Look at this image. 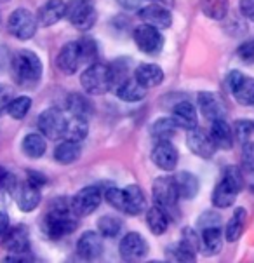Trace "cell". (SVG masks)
<instances>
[{"mask_svg": "<svg viewBox=\"0 0 254 263\" xmlns=\"http://www.w3.org/2000/svg\"><path fill=\"white\" fill-rule=\"evenodd\" d=\"M199 106H200V112L206 119H209L211 122L214 120H221L225 119V108H223L221 101L212 95V92H200L199 95Z\"/></svg>", "mask_w": 254, "mask_h": 263, "instance_id": "21", "label": "cell"}, {"mask_svg": "<svg viewBox=\"0 0 254 263\" xmlns=\"http://www.w3.org/2000/svg\"><path fill=\"white\" fill-rule=\"evenodd\" d=\"M115 95H117L119 100H122V101L136 103V101H141L146 96V89L132 77V79L122 80V82L115 87Z\"/></svg>", "mask_w": 254, "mask_h": 263, "instance_id": "20", "label": "cell"}, {"mask_svg": "<svg viewBox=\"0 0 254 263\" xmlns=\"http://www.w3.org/2000/svg\"><path fill=\"white\" fill-rule=\"evenodd\" d=\"M151 2H159V0H151Z\"/></svg>", "mask_w": 254, "mask_h": 263, "instance_id": "57", "label": "cell"}, {"mask_svg": "<svg viewBox=\"0 0 254 263\" xmlns=\"http://www.w3.org/2000/svg\"><path fill=\"white\" fill-rule=\"evenodd\" d=\"M14 82L21 87H33L42 77V61L30 49H19L11 58Z\"/></svg>", "mask_w": 254, "mask_h": 263, "instance_id": "2", "label": "cell"}, {"mask_svg": "<svg viewBox=\"0 0 254 263\" xmlns=\"http://www.w3.org/2000/svg\"><path fill=\"white\" fill-rule=\"evenodd\" d=\"M195 253L185 242L172 244L166 249V261L167 263H195Z\"/></svg>", "mask_w": 254, "mask_h": 263, "instance_id": "31", "label": "cell"}, {"mask_svg": "<svg viewBox=\"0 0 254 263\" xmlns=\"http://www.w3.org/2000/svg\"><path fill=\"white\" fill-rule=\"evenodd\" d=\"M221 223V220H220V215H216V213H204L202 216H200V220H199V227L200 229H206V227H218Z\"/></svg>", "mask_w": 254, "mask_h": 263, "instance_id": "47", "label": "cell"}, {"mask_svg": "<svg viewBox=\"0 0 254 263\" xmlns=\"http://www.w3.org/2000/svg\"><path fill=\"white\" fill-rule=\"evenodd\" d=\"M11 101H12V95H11V91H9V87L0 84V115L4 112H7V106Z\"/></svg>", "mask_w": 254, "mask_h": 263, "instance_id": "48", "label": "cell"}, {"mask_svg": "<svg viewBox=\"0 0 254 263\" xmlns=\"http://www.w3.org/2000/svg\"><path fill=\"white\" fill-rule=\"evenodd\" d=\"M0 2H4V0H0Z\"/></svg>", "mask_w": 254, "mask_h": 263, "instance_id": "58", "label": "cell"}, {"mask_svg": "<svg viewBox=\"0 0 254 263\" xmlns=\"http://www.w3.org/2000/svg\"><path fill=\"white\" fill-rule=\"evenodd\" d=\"M172 120L176 122L178 127L191 131V129L197 127V112H195V106L188 103V101H181L174 106L172 110Z\"/></svg>", "mask_w": 254, "mask_h": 263, "instance_id": "23", "label": "cell"}, {"mask_svg": "<svg viewBox=\"0 0 254 263\" xmlns=\"http://www.w3.org/2000/svg\"><path fill=\"white\" fill-rule=\"evenodd\" d=\"M7 230H9V216L4 211H0V237H4Z\"/></svg>", "mask_w": 254, "mask_h": 263, "instance_id": "53", "label": "cell"}, {"mask_svg": "<svg viewBox=\"0 0 254 263\" xmlns=\"http://www.w3.org/2000/svg\"><path fill=\"white\" fill-rule=\"evenodd\" d=\"M146 225L151 230V234L155 235H162L167 230L169 220H167V213L162 208L153 206L146 211Z\"/></svg>", "mask_w": 254, "mask_h": 263, "instance_id": "32", "label": "cell"}, {"mask_svg": "<svg viewBox=\"0 0 254 263\" xmlns=\"http://www.w3.org/2000/svg\"><path fill=\"white\" fill-rule=\"evenodd\" d=\"M254 133V124L252 122H247V120H242V122H237L235 124V135L242 143H247L249 136Z\"/></svg>", "mask_w": 254, "mask_h": 263, "instance_id": "43", "label": "cell"}, {"mask_svg": "<svg viewBox=\"0 0 254 263\" xmlns=\"http://www.w3.org/2000/svg\"><path fill=\"white\" fill-rule=\"evenodd\" d=\"M186 145H188L190 152H193L195 155H199L202 159H211L216 152V146L212 143L211 135H207L206 131H202L199 127L188 131V135H186Z\"/></svg>", "mask_w": 254, "mask_h": 263, "instance_id": "12", "label": "cell"}, {"mask_svg": "<svg viewBox=\"0 0 254 263\" xmlns=\"http://www.w3.org/2000/svg\"><path fill=\"white\" fill-rule=\"evenodd\" d=\"M153 199L157 202L159 208H162L167 213V209H172L176 206L178 199V190L176 183L172 176H160L153 181Z\"/></svg>", "mask_w": 254, "mask_h": 263, "instance_id": "10", "label": "cell"}, {"mask_svg": "<svg viewBox=\"0 0 254 263\" xmlns=\"http://www.w3.org/2000/svg\"><path fill=\"white\" fill-rule=\"evenodd\" d=\"M242 162H244V167H246L249 173H254V143H249V141L244 143Z\"/></svg>", "mask_w": 254, "mask_h": 263, "instance_id": "45", "label": "cell"}, {"mask_svg": "<svg viewBox=\"0 0 254 263\" xmlns=\"http://www.w3.org/2000/svg\"><path fill=\"white\" fill-rule=\"evenodd\" d=\"M239 58L242 61H246L247 65L254 63V40H249V42L242 44V46L239 47Z\"/></svg>", "mask_w": 254, "mask_h": 263, "instance_id": "46", "label": "cell"}, {"mask_svg": "<svg viewBox=\"0 0 254 263\" xmlns=\"http://www.w3.org/2000/svg\"><path fill=\"white\" fill-rule=\"evenodd\" d=\"M32 108V98L28 96H17L12 98V101L7 106V114L11 115L12 119L21 120L23 117H26V114L30 112Z\"/></svg>", "mask_w": 254, "mask_h": 263, "instance_id": "38", "label": "cell"}, {"mask_svg": "<svg viewBox=\"0 0 254 263\" xmlns=\"http://www.w3.org/2000/svg\"><path fill=\"white\" fill-rule=\"evenodd\" d=\"M6 263H35V258L28 253H21V255H11L6 258Z\"/></svg>", "mask_w": 254, "mask_h": 263, "instance_id": "51", "label": "cell"}, {"mask_svg": "<svg viewBox=\"0 0 254 263\" xmlns=\"http://www.w3.org/2000/svg\"><path fill=\"white\" fill-rule=\"evenodd\" d=\"M77 253L86 261H92L100 258L101 253H103V237H101L100 232L89 230L86 234H82V237L77 242Z\"/></svg>", "mask_w": 254, "mask_h": 263, "instance_id": "13", "label": "cell"}, {"mask_svg": "<svg viewBox=\"0 0 254 263\" xmlns=\"http://www.w3.org/2000/svg\"><path fill=\"white\" fill-rule=\"evenodd\" d=\"M65 16H66V4L63 0H47L38 9L37 21L40 26H52Z\"/></svg>", "mask_w": 254, "mask_h": 263, "instance_id": "18", "label": "cell"}, {"mask_svg": "<svg viewBox=\"0 0 254 263\" xmlns=\"http://www.w3.org/2000/svg\"><path fill=\"white\" fill-rule=\"evenodd\" d=\"M101 190L97 186H86L80 192L75 194V197L72 199V208L73 213L77 216H89L100 208L101 202Z\"/></svg>", "mask_w": 254, "mask_h": 263, "instance_id": "11", "label": "cell"}, {"mask_svg": "<svg viewBox=\"0 0 254 263\" xmlns=\"http://www.w3.org/2000/svg\"><path fill=\"white\" fill-rule=\"evenodd\" d=\"M21 146H23L25 155H28V157H32V159H38L46 154L47 143H46V138H44L42 135L33 133V135H28V136L23 138V143H21Z\"/></svg>", "mask_w": 254, "mask_h": 263, "instance_id": "34", "label": "cell"}, {"mask_svg": "<svg viewBox=\"0 0 254 263\" xmlns=\"http://www.w3.org/2000/svg\"><path fill=\"white\" fill-rule=\"evenodd\" d=\"M209 135H211V140H212V143H214L216 148L230 150L231 146H233V133H231V127L226 124L225 119L214 120Z\"/></svg>", "mask_w": 254, "mask_h": 263, "instance_id": "26", "label": "cell"}, {"mask_svg": "<svg viewBox=\"0 0 254 263\" xmlns=\"http://www.w3.org/2000/svg\"><path fill=\"white\" fill-rule=\"evenodd\" d=\"M146 263H167V261H159V260H151V261H146Z\"/></svg>", "mask_w": 254, "mask_h": 263, "instance_id": "56", "label": "cell"}, {"mask_svg": "<svg viewBox=\"0 0 254 263\" xmlns=\"http://www.w3.org/2000/svg\"><path fill=\"white\" fill-rule=\"evenodd\" d=\"M244 227H246V209L239 208V209H235V213L231 215L228 223H226V229H225L226 240H228V242L239 240L244 232Z\"/></svg>", "mask_w": 254, "mask_h": 263, "instance_id": "30", "label": "cell"}, {"mask_svg": "<svg viewBox=\"0 0 254 263\" xmlns=\"http://www.w3.org/2000/svg\"><path fill=\"white\" fill-rule=\"evenodd\" d=\"M223 180L228 181V183L233 186L235 190H242L244 186V176H242V171L237 167V166H228L223 173Z\"/></svg>", "mask_w": 254, "mask_h": 263, "instance_id": "41", "label": "cell"}, {"mask_svg": "<svg viewBox=\"0 0 254 263\" xmlns=\"http://www.w3.org/2000/svg\"><path fill=\"white\" fill-rule=\"evenodd\" d=\"M223 232L221 227H206L200 232V251L204 255H216L221 249Z\"/></svg>", "mask_w": 254, "mask_h": 263, "instance_id": "24", "label": "cell"}, {"mask_svg": "<svg viewBox=\"0 0 254 263\" xmlns=\"http://www.w3.org/2000/svg\"><path fill=\"white\" fill-rule=\"evenodd\" d=\"M124 194V206L122 211L126 215H140L141 211L145 209V194L143 190L140 189L138 185H129L122 190Z\"/></svg>", "mask_w": 254, "mask_h": 263, "instance_id": "19", "label": "cell"}, {"mask_svg": "<svg viewBox=\"0 0 254 263\" xmlns=\"http://www.w3.org/2000/svg\"><path fill=\"white\" fill-rule=\"evenodd\" d=\"M237 195H239V190H235L228 181H225L221 178V181L216 185L214 192H212V204H214L216 208H221V209L230 208L231 204L235 202Z\"/></svg>", "mask_w": 254, "mask_h": 263, "instance_id": "29", "label": "cell"}, {"mask_svg": "<svg viewBox=\"0 0 254 263\" xmlns=\"http://www.w3.org/2000/svg\"><path fill=\"white\" fill-rule=\"evenodd\" d=\"M140 17L145 21V25L155 26V28L162 30L169 28L172 25V14L169 9H166L160 4H148L140 11Z\"/></svg>", "mask_w": 254, "mask_h": 263, "instance_id": "16", "label": "cell"}, {"mask_svg": "<svg viewBox=\"0 0 254 263\" xmlns=\"http://www.w3.org/2000/svg\"><path fill=\"white\" fill-rule=\"evenodd\" d=\"M82 89L89 95H105L115 87V79L111 66L105 63H92L82 72L80 77Z\"/></svg>", "mask_w": 254, "mask_h": 263, "instance_id": "3", "label": "cell"}, {"mask_svg": "<svg viewBox=\"0 0 254 263\" xmlns=\"http://www.w3.org/2000/svg\"><path fill=\"white\" fill-rule=\"evenodd\" d=\"M134 42L145 54H159L164 47V35L159 28L143 23L134 30Z\"/></svg>", "mask_w": 254, "mask_h": 263, "instance_id": "7", "label": "cell"}, {"mask_svg": "<svg viewBox=\"0 0 254 263\" xmlns=\"http://www.w3.org/2000/svg\"><path fill=\"white\" fill-rule=\"evenodd\" d=\"M7 180H9V173L4 167H0V189L7 183Z\"/></svg>", "mask_w": 254, "mask_h": 263, "instance_id": "54", "label": "cell"}, {"mask_svg": "<svg viewBox=\"0 0 254 263\" xmlns=\"http://www.w3.org/2000/svg\"><path fill=\"white\" fill-rule=\"evenodd\" d=\"M66 20L79 30H89L96 23L94 0H70L66 4Z\"/></svg>", "mask_w": 254, "mask_h": 263, "instance_id": "4", "label": "cell"}, {"mask_svg": "<svg viewBox=\"0 0 254 263\" xmlns=\"http://www.w3.org/2000/svg\"><path fill=\"white\" fill-rule=\"evenodd\" d=\"M228 87L240 105H254V79L233 70L228 73Z\"/></svg>", "mask_w": 254, "mask_h": 263, "instance_id": "9", "label": "cell"}, {"mask_svg": "<svg viewBox=\"0 0 254 263\" xmlns=\"http://www.w3.org/2000/svg\"><path fill=\"white\" fill-rule=\"evenodd\" d=\"M82 146L77 141H68L65 140L63 143H60L54 150V159L60 164H73L75 160L80 157Z\"/></svg>", "mask_w": 254, "mask_h": 263, "instance_id": "33", "label": "cell"}, {"mask_svg": "<svg viewBox=\"0 0 254 263\" xmlns=\"http://www.w3.org/2000/svg\"><path fill=\"white\" fill-rule=\"evenodd\" d=\"M105 199H106V202H108L111 208L122 211L124 194H122V190H120V189H117V186H108V189L105 190Z\"/></svg>", "mask_w": 254, "mask_h": 263, "instance_id": "42", "label": "cell"}, {"mask_svg": "<svg viewBox=\"0 0 254 263\" xmlns=\"http://www.w3.org/2000/svg\"><path fill=\"white\" fill-rule=\"evenodd\" d=\"M134 79L138 82L141 84L145 89H150V87H157L159 84H162L164 80V72L162 68L157 65H151V63H145V65H140L134 72Z\"/></svg>", "mask_w": 254, "mask_h": 263, "instance_id": "25", "label": "cell"}, {"mask_svg": "<svg viewBox=\"0 0 254 263\" xmlns=\"http://www.w3.org/2000/svg\"><path fill=\"white\" fill-rule=\"evenodd\" d=\"M79 42V47H80V54H82V61L84 63H94L96 56H97V44L94 39L91 37H82Z\"/></svg>", "mask_w": 254, "mask_h": 263, "instance_id": "40", "label": "cell"}, {"mask_svg": "<svg viewBox=\"0 0 254 263\" xmlns=\"http://www.w3.org/2000/svg\"><path fill=\"white\" fill-rule=\"evenodd\" d=\"M151 160L162 171H172L178 164V150L171 141H157L151 150Z\"/></svg>", "mask_w": 254, "mask_h": 263, "instance_id": "15", "label": "cell"}, {"mask_svg": "<svg viewBox=\"0 0 254 263\" xmlns=\"http://www.w3.org/2000/svg\"><path fill=\"white\" fill-rule=\"evenodd\" d=\"M200 9L207 17L220 21L228 12V0H200Z\"/></svg>", "mask_w": 254, "mask_h": 263, "instance_id": "36", "label": "cell"}, {"mask_svg": "<svg viewBox=\"0 0 254 263\" xmlns=\"http://www.w3.org/2000/svg\"><path fill=\"white\" fill-rule=\"evenodd\" d=\"M42 227L46 234L52 239H61L65 235L73 234L77 229V215L73 213L72 202L66 199L52 200L51 208L44 216Z\"/></svg>", "mask_w": 254, "mask_h": 263, "instance_id": "1", "label": "cell"}, {"mask_svg": "<svg viewBox=\"0 0 254 263\" xmlns=\"http://www.w3.org/2000/svg\"><path fill=\"white\" fill-rule=\"evenodd\" d=\"M120 6H124L126 9H134L136 7V0H119Z\"/></svg>", "mask_w": 254, "mask_h": 263, "instance_id": "55", "label": "cell"}, {"mask_svg": "<svg viewBox=\"0 0 254 263\" xmlns=\"http://www.w3.org/2000/svg\"><path fill=\"white\" fill-rule=\"evenodd\" d=\"M174 178V183H176V190L180 199H193L195 195L199 194V180L195 175H191L188 171H181L178 173Z\"/></svg>", "mask_w": 254, "mask_h": 263, "instance_id": "27", "label": "cell"}, {"mask_svg": "<svg viewBox=\"0 0 254 263\" xmlns=\"http://www.w3.org/2000/svg\"><path fill=\"white\" fill-rule=\"evenodd\" d=\"M40 199H42V194H40L38 186L26 181V183L21 186L19 195H17V206H19L21 211L30 213L40 204Z\"/></svg>", "mask_w": 254, "mask_h": 263, "instance_id": "28", "label": "cell"}, {"mask_svg": "<svg viewBox=\"0 0 254 263\" xmlns=\"http://www.w3.org/2000/svg\"><path fill=\"white\" fill-rule=\"evenodd\" d=\"M26 181H28V183H32V185H35V186H38V189H42V186L47 183L46 176H44L42 173H35V171H28Z\"/></svg>", "mask_w": 254, "mask_h": 263, "instance_id": "50", "label": "cell"}, {"mask_svg": "<svg viewBox=\"0 0 254 263\" xmlns=\"http://www.w3.org/2000/svg\"><path fill=\"white\" fill-rule=\"evenodd\" d=\"M97 230L105 237H115L120 230H122V220L117 216H101L97 221Z\"/></svg>", "mask_w": 254, "mask_h": 263, "instance_id": "39", "label": "cell"}, {"mask_svg": "<svg viewBox=\"0 0 254 263\" xmlns=\"http://www.w3.org/2000/svg\"><path fill=\"white\" fill-rule=\"evenodd\" d=\"M66 110H68L72 117L82 119V120H87L92 115V112H94L91 100H89L87 96L80 95V92L68 95V98H66Z\"/></svg>", "mask_w": 254, "mask_h": 263, "instance_id": "22", "label": "cell"}, {"mask_svg": "<svg viewBox=\"0 0 254 263\" xmlns=\"http://www.w3.org/2000/svg\"><path fill=\"white\" fill-rule=\"evenodd\" d=\"M66 126H68V119H66L63 112L57 108H47L38 115L40 133L46 138H51V140L63 138Z\"/></svg>", "mask_w": 254, "mask_h": 263, "instance_id": "6", "label": "cell"}, {"mask_svg": "<svg viewBox=\"0 0 254 263\" xmlns=\"http://www.w3.org/2000/svg\"><path fill=\"white\" fill-rule=\"evenodd\" d=\"M4 248L7 249L11 255H21V253H28L30 248V234L28 229L17 225L12 227L4 235Z\"/></svg>", "mask_w": 254, "mask_h": 263, "instance_id": "17", "label": "cell"}, {"mask_svg": "<svg viewBox=\"0 0 254 263\" xmlns=\"http://www.w3.org/2000/svg\"><path fill=\"white\" fill-rule=\"evenodd\" d=\"M9 32H11L17 40H30L37 33L38 21L37 16H33V12H30L28 9H16L11 12L7 21Z\"/></svg>", "mask_w": 254, "mask_h": 263, "instance_id": "5", "label": "cell"}, {"mask_svg": "<svg viewBox=\"0 0 254 263\" xmlns=\"http://www.w3.org/2000/svg\"><path fill=\"white\" fill-rule=\"evenodd\" d=\"M178 129L176 122L172 120V117H162L159 120H155V124L151 126V136L157 141H169L174 136V131Z\"/></svg>", "mask_w": 254, "mask_h": 263, "instance_id": "35", "label": "cell"}, {"mask_svg": "<svg viewBox=\"0 0 254 263\" xmlns=\"http://www.w3.org/2000/svg\"><path fill=\"white\" fill-rule=\"evenodd\" d=\"M87 120H82V119H68V126H66V131H65V140L68 141H77V143H80V141L84 140V138L87 136Z\"/></svg>", "mask_w": 254, "mask_h": 263, "instance_id": "37", "label": "cell"}, {"mask_svg": "<svg viewBox=\"0 0 254 263\" xmlns=\"http://www.w3.org/2000/svg\"><path fill=\"white\" fill-rule=\"evenodd\" d=\"M82 54H80L79 42H68L61 47L60 54H57L56 65L65 75H72L79 70V66L82 65Z\"/></svg>", "mask_w": 254, "mask_h": 263, "instance_id": "14", "label": "cell"}, {"mask_svg": "<svg viewBox=\"0 0 254 263\" xmlns=\"http://www.w3.org/2000/svg\"><path fill=\"white\" fill-rule=\"evenodd\" d=\"M120 256L127 263H138L148 255V244H146L145 237L136 232H129L120 240Z\"/></svg>", "mask_w": 254, "mask_h": 263, "instance_id": "8", "label": "cell"}, {"mask_svg": "<svg viewBox=\"0 0 254 263\" xmlns=\"http://www.w3.org/2000/svg\"><path fill=\"white\" fill-rule=\"evenodd\" d=\"M181 242H185L188 248H191L193 251H197V249H200V234H197L193 229H185Z\"/></svg>", "mask_w": 254, "mask_h": 263, "instance_id": "44", "label": "cell"}, {"mask_svg": "<svg viewBox=\"0 0 254 263\" xmlns=\"http://www.w3.org/2000/svg\"><path fill=\"white\" fill-rule=\"evenodd\" d=\"M11 58L12 54L9 52L6 46H0V70H4L6 66H11Z\"/></svg>", "mask_w": 254, "mask_h": 263, "instance_id": "52", "label": "cell"}, {"mask_svg": "<svg viewBox=\"0 0 254 263\" xmlns=\"http://www.w3.org/2000/svg\"><path fill=\"white\" fill-rule=\"evenodd\" d=\"M239 7H240V12H242L247 20L254 21V0H240Z\"/></svg>", "mask_w": 254, "mask_h": 263, "instance_id": "49", "label": "cell"}]
</instances>
